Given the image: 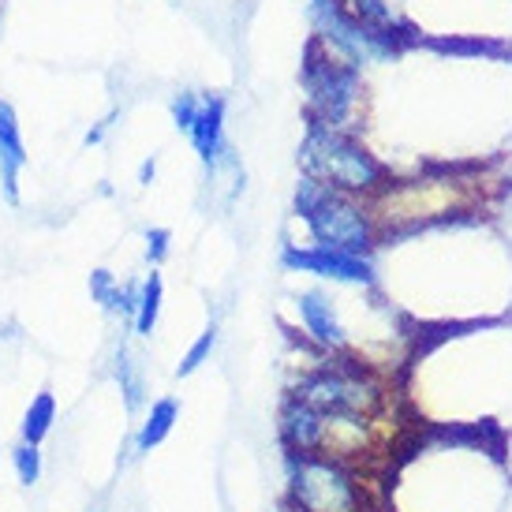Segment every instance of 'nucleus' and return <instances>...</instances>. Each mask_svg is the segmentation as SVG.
I'll list each match as a JSON object with an SVG mask.
<instances>
[{"label": "nucleus", "instance_id": "2", "mask_svg": "<svg viewBox=\"0 0 512 512\" xmlns=\"http://www.w3.org/2000/svg\"><path fill=\"white\" fill-rule=\"evenodd\" d=\"M299 165L307 169L311 180L333 191H370L385 176V169L363 146L326 124H311L307 139L299 146Z\"/></svg>", "mask_w": 512, "mask_h": 512}, {"label": "nucleus", "instance_id": "7", "mask_svg": "<svg viewBox=\"0 0 512 512\" xmlns=\"http://www.w3.org/2000/svg\"><path fill=\"white\" fill-rule=\"evenodd\" d=\"M27 146H23V131H19V116L8 101H0V187L4 199L19 202V172L27 169Z\"/></svg>", "mask_w": 512, "mask_h": 512}, {"label": "nucleus", "instance_id": "17", "mask_svg": "<svg viewBox=\"0 0 512 512\" xmlns=\"http://www.w3.org/2000/svg\"><path fill=\"white\" fill-rule=\"evenodd\" d=\"M199 105H202V98H199V94H191V90H184L180 98L172 101V120H176V128L191 131L195 116H199Z\"/></svg>", "mask_w": 512, "mask_h": 512}, {"label": "nucleus", "instance_id": "19", "mask_svg": "<svg viewBox=\"0 0 512 512\" xmlns=\"http://www.w3.org/2000/svg\"><path fill=\"white\" fill-rule=\"evenodd\" d=\"M154 176H157V161L150 157V161H143V165H139V184L150 187V184H154Z\"/></svg>", "mask_w": 512, "mask_h": 512}, {"label": "nucleus", "instance_id": "10", "mask_svg": "<svg viewBox=\"0 0 512 512\" xmlns=\"http://www.w3.org/2000/svg\"><path fill=\"white\" fill-rule=\"evenodd\" d=\"M299 318L322 348H341L344 344V326L337 322V311L322 292H303L299 296Z\"/></svg>", "mask_w": 512, "mask_h": 512}, {"label": "nucleus", "instance_id": "11", "mask_svg": "<svg viewBox=\"0 0 512 512\" xmlns=\"http://www.w3.org/2000/svg\"><path fill=\"white\" fill-rule=\"evenodd\" d=\"M176 419H180V404H176V400L172 397L154 400V404L146 408L143 423H139V434H135V453H150V449H157V445L172 434Z\"/></svg>", "mask_w": 512, "mask_h": 512}, {"label": "nucleus", "instance_id": "14", "mask_svg": "<svg viewBox=\"0 0 512 512\" xmlns=\"http://www.w3.org/2000/svg\"><path fill=\"white\" fill-rule=\"evenodd\" d=\"M116 382H120V393H124V400H128V408L135 412V408L143 404V393H146L143 363L131 356L124 344L116 348Z\"/></svg>", "mask_w": 512, "mask_h": 512}, {"label": "nucleus", "instance_id": "3", "mask_svg": "<svg viewBox=\"0 0 512 512\" xmlns=\"http://www.w3.org/2000/svg\"><path fill=\"white\" fill-rule=\"evenodd\" d=\"M292 397L311 404L314 412L326 419L329 434V427H359V423H367L370 412L382 400V389H378V382L370 378L367 370L322 367L314 370L311 378H303Z\"/></svg>", "mask_w": 512, "mask_h": 512}, {"label": "nucleus", "instance_id": "13", "mask_svg": "<svg viewBox=\"0 0 512 512\" xmlns=\"http://www.w3.org/2000/svg\"><path fill=\"white\" fill-rule=\"evenodd\" d=\"M161 299H165V281L161 273H150L146 281H139V303H135V333L150 337L157 329V314H161Z\"/></svg>", "mask_w": 512, "mask_h": 512}, {"label": "nucleus", "instance_id": "6", "mask_svg": "<svg viewBox=\"0 0 512 512\" xmlns=\"http://www.w3.org/2000/svg\"><path fill=\"white\" fill-rule=\"evenodd\" d=\"M285 266L288 270L318 273V277H333V281H359V285H370V281H374V270H370V262L363 255H348V251L318 247V243L307 247V251L288 247Z\"/></svg>", "mask_w": 512, "mask_h": 512}, {"label": "nucleus", "instance_id": "1", "mask_svg": "<svg viewBox=\"0 0 512 512\" xmlns=\"http://www.w3.org/2000/svg\"><path fill=\"white\" fill-rule=\"evenodd\" d=\"M296 214L307 221L318 247H337L348 255H367L374 247L370 217L344 191H333L311 176L296 187Z\"/></svg>", "mask_w": 512, "mask_h": 512}, {"label": "nucleus", "instance_id": "20", "mask_svg": "<svg viewBox=\"0 0 512 512\" xmlns=\"http://www.w3.org/2000/svg\"><path fill=\"white\" fill-rule=\"evenodd\" d=\"M109 124H113V116H109V120H101V124H98V128H94V131H86V139H83V143H86V146H98V143H101V135L109 131Z\"/></svg>", "mask_w": 512, "mask_h": 512}, {"label": "nucleus", "instance_id": "4", "mask_svg": "<svg viewBox=\"0 0 512 512\" xmlns=\"http://www.w3.org/2000/svg\"><path fill=\"white\" fill-rule=\"evenodd\" d=\"M288 494L299 512H359L363 486L337 456L288 453Z\"/></svg>", "mask_w": 512, "mask_h": 512}, {"label": "nucleus", "instance_id": "12", "mask_svg": "<svg viewBox=\"0 0 512 512\" xmlns=\"http://www.w3.org/2000/svg\"><path fill=\"white\" fill-rule=\"evenodd\" d=\"M53 423H57V397H53V393H38V397L27 404V412H23L19 434H23L27 445H42V441L53 434Z\"/></svg>", "mask_w": 512, "mask_h": 512}, {"label": "nucleus", "instance_id": "8", "mask_svg": "<svg viewBox=\"0 0 512 512\" xmlns=\"http://www.w3.org/2000/svg\"><path fill=\"white\" fill-rule=\"evenodd\" d=\"M281 438H285L288 453H318L326 441V419L314 412L311 404L288 397L281 408Z\"/></svg>", "mask_w": 512, "mask_h": 512}, {"label": "nucleus", "instance_id": "5", "mask_svg": "<svg viewBox=\"0 0 512 512\" xmlns=\"http://www.w3.org/2000/svg\"><path fill=\"white\" fill-rule=\"evenodd\" d=\"M303 86H307V98H311L314 124L341 131L352 120L359 98L356 64L352 60H333L318 38L307 45V57H303Z\"/></svg>", "mask_w": 512, "mask_h": 512}, {"label": "nucleus", "instance_id": "18", "mask_svg": "<svg viewBox=\"0 0 512 512\" xmlns=\"http://www.w3.org/2000/svg\"><path fill=\"white\" fill-rule=\"evenodd\" d=\"M169 243H172L169 228H150V232H146V258H150V266L165 262V255H169Z\"/></svg>", "mask_w": 512, "mask_h": 512}, {"label": "nucleus", "instance_id": "16", "mask_svg": "<svg viewBox=\"0 0 512 512\" xmlns=\"http://www.w3.org/2000/svg\"><path fill=\"white\" fill-rule=\"evenodd\" d=\"M217 348V326H210L206 333H202L199 341L187 348V356L180 359V367H176V378H187V374H195V370L210 359V352Z\"/></svg>", "mask_w": 512, "mask_h": 512}, {"label": "nucleus", "instance_id": "15", "mask_svg": "<svg viewBox=\"0 0 512 512\" xmlns=\"http://www.w3.org/2000/svg\"><path fill=\"white\" fill-rule=\"evenodd\" d=\"M12 468H15V479L23 486H34L42 479V445H27V441H19L12 449Z\"/></svg>", "mask_w": 512, "mask_h": 512}, {"label": "nucleus", "instance_id": "9", "mask_svg": "<svg viewBox=\"0 0 512 512\" xmlns=\"http://www.w3.org/2000/svg\"><path fill=\"white\" fill-rule=\"evenodd\" d=\"M191 146L199 150V157L214 169L217 161L225 157V98H214L206 94L199 105V116L191 124Z\"/></svg>", "mask_w": 512, "mask_h": 512}]
</instances>
